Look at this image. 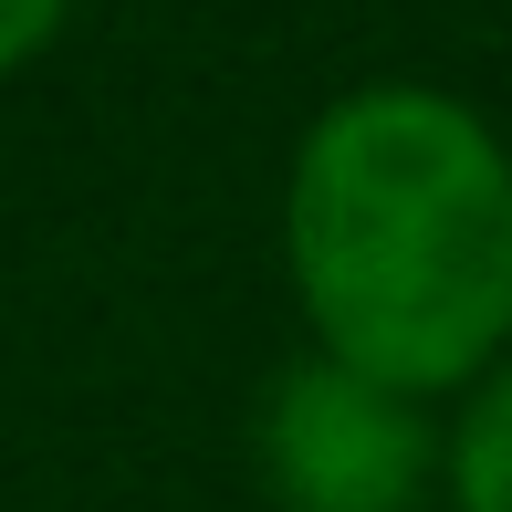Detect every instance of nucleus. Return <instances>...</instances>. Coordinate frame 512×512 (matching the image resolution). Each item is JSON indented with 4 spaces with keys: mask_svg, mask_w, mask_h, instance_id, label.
Listing matches in <instances>:
<instances>
[{
    "mask_svg": "<svg viewBox=\"0 0 512 512\" xmlns=\"http://www.w3.org/2000/svg\"><path fill=\"white\" fill-rule=\"evenodd\" d=\"M283 251L335 366L460 387L512 335V157L450 95H345L293 157Z\"/></svg>",
    "mask_w": 512,
    "mask_h": 512,
    "instance_id": "1",
    "label": "nucleus"
},
{
    "mask_svg": "<svg viewBox=\"0 0 512 512\" xmlns=\"http://www.w3.org/2000/svg\"><path fill=\"white\" fill-rule=\"evenodd\" d=\"M439 439L418 398L356 377V366H293L262 398V481L293 512H418Z\"/></svg>",
    "mask_w": 512,
    "mask_h": 512,
    "instance_id": "2",
    "label": "nucleus"
},
{
    "mask_svg": "<svg viewBox=\"0 0 512 512\" xmlns=\"http://www.w3.org/2000/svg\"><path fill=\"white\" fill-rule=\"evenodd\" d=\"M450 481H460V512H512V366L471 398V418H460Z\"/></svg>",
    "mask_w": 512,
    "mask_h": 512,
    "instance_id": "3",
    "label": "nucleus"
},
{
    "mask_svg": "<svg viewBox=\"0 0 512 512\" xmlns=\"http://www.w3.org/2000/svg\"><path fill=\"white\" fill-rule=\"evenodd\" d=\"M53 21H63V0H0V74H21L53 42Z\"/></svg>",
    "mask_w": 512,
    "mask_h": 512,
    "instance_id": "4",
    "label": "nucleus"
}]
</instances>
